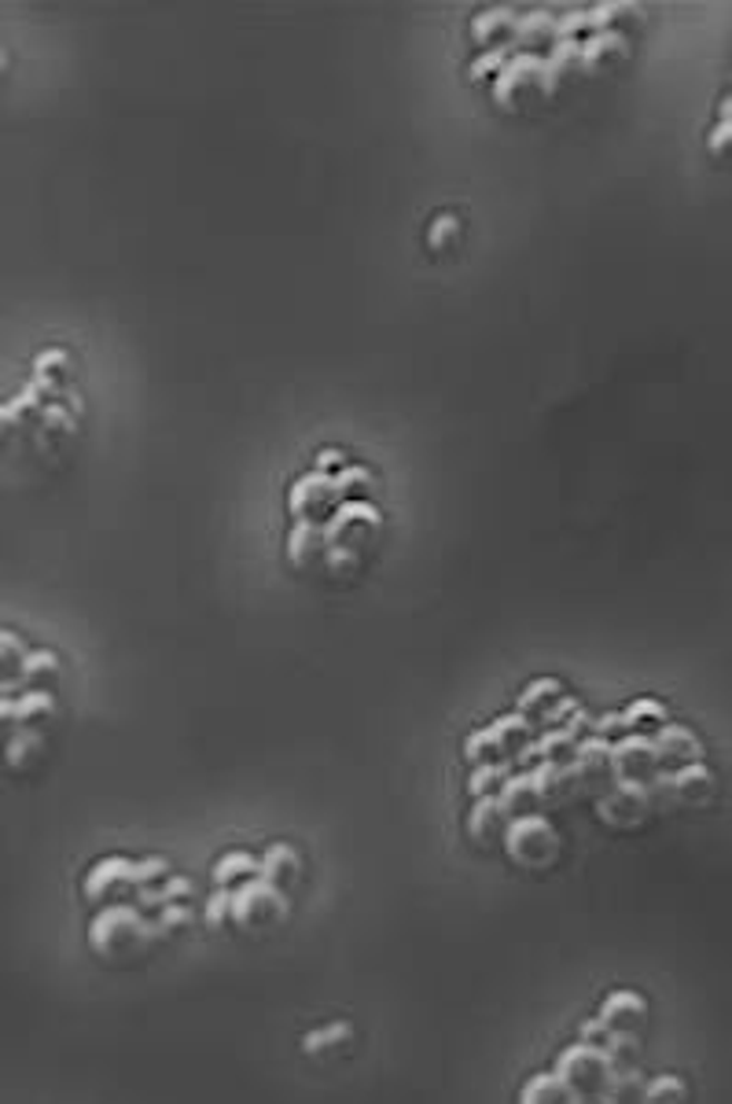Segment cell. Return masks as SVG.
<instances>
[{
	"label": "cell",
	"mask_w": 732,
	"mask_h": 1104,
	"mask_svg": "<svg viewBox=\"0 0 732 1104\" xmlns=\"http://www.w3.org/2000/svg\"><path fill=\"white\" fill-rule=\"evenodd\" d=\"M159 924L148 920L137 906H107L96 914L89 928V943L100 957H126L159 939Z\"/></svg>",
	"instance_id": "cell-1"
},
{
	"label": "cell",
	"mask_w": 732,
	"mask_h": 1104,
	"mask_svg": "<svg viewBox=\"0 0 732 1104\" xmlns=\"http://www.w3.org/2000/svg\"><path fill=\"white\" fill-rule=\"evenodd\" d=\"M501 847L520 869H552L563 855V836L545 814H520L504 828Z\"/></svg>",
	"instance_id": "cell-2"
},
{
	"label": "cell",
	"mask_w": 732,
	"mask_h": 1104,
	"mask_svg": "<svg viewBox=\"0 0 732 1104\" xmlns=\"http://www.w3.org/2000/svg\"><path fill=\"white\" fill-rule=\"evenodd\" d=\"M563 1083L571 1086V1094L578 1097L582 1104H600V1094H604L611 1072L615 1064L607 1061V1053L593 1046V1042H574L556 1057V1067H552Z\"/></svg>",
	"instance_id": "cell-3"
},
{
	"label": "cell",
	"mask_w": 732,
	"mask_h": 1104,
	"mask_svg": "<svg viewBox=\"0 0 732 1104\" xmlns=\"http://www.w3.org/2000/svg\"><path fill=\"white\" fill-rule=\"evenodd\" d=\"M166 876H170V861L166 858H144V861L103 858L86 876V898L100 903V898H111L122 887H144L151 880H166Z\"/></svg>",
	"instance_id": "cell-4"
},
{
	"label": "cell",
	"mask_w": 732,
	"mask_h": 1104,
	"mask_svg": "<svg viewBox=\"0 0 732 1104\" xmlns=\"http://www.w3.org/2000/svg\"><path fill=\"white\" fill-rule=\"evenodd\" d=\"M655 796V810L666 807H706L714 796V773L706 770L703 762H689V766H674V770H659L652 781H647Z\"/></svg>",
	"instance_id": "cell-5"
},
{
	"label": "cell",
	"mask_w": 732,
	"mask_h": 1104,
	"mask_svg": "<svg viewBox=\"0 0 732 1104\" xmlns=\"http://www.w3.org/2000/svg\"><path fill=\"white\" fill-rule=\"evenodd\" d=\"M287 917V898L280 887H273L266 880H247L233 887L229 898V920L244 931H266L276 928Z\"/></svg>",
	"instance_id": "cell-6"
},
{
	"label": "cell",
	"mask_w": 732,
	"mask_h": 1104,
	"mask_svg": "<svg viewBox=\"0 0 732 1104\" xmlns=\"http://www.w3.org/2000/svg\"><path fill=\"white\" fill-rule=\"evenodd\" d=\"M652 814H655V796L641 781H615L596 799V818L611 828H637Z\"/></svg>",
	"instance_id": "cell-7"
},
{
	"label": "cell",
	"mask_w": 732,
	"mask_h": 1104,
	"mask_svg": "<svg viewBox=\"0 0 732 1104\" xmlns=\"http://www.w3.org/2000/svg\"><path fill=\"white\" fill-rule=\"evenodd\" d=\"M531 743V722H526L523 714H508V718H497L494 726L483 729V733H475V737H467L464 743V755H467V762H486V755H512V759H520V751Z\"/></svg>",
	"instance_id": "cell-8"
},
{
	"label": "cell",
	"mask_w": 732,
	"mask_h": 1104,
	"mask_svg": "<svg viewBox=\"0 0 732 1104\" xmlns=\"http://www.w3.org/2000/svg\"><path fill=\"white\" fill-rule=\"evenodd\" d=\"M659 770H663V762H659L655 743L647 733H630L619 743H611V773H615V781L647 785Z\"/></svg>",
	"instance_id": "cell-9"
},
{
	"label": "cell",
	"mask_w": 732,
	"mask_h": 1104,
	"mask_svg": "<svg viewBox=\"0 0 732 1104\" xmlns=\"http://www.w3.org/2000/svg\"><path fill=\"white\" fill-rule=\"evenodd\" d=\"M571 762H574V770H578L582 796L600 799L611 785H615V773H611V743L604 737H590V740L574 743Z\"/></svg>",
	"instance_id": "cell-10"
},
{
	"label": "cell",
	"mask_w": 732,
	"mask_h": 1104,
	"mask_svg": "<svg viewBox=\"0 0 732 1104\" xmlns=\"http://www.w3.org/2000/svg\"><path fill=\"white\" fill-rule=\"evenodd\" d=\"M600 1019H604L607 1031H626V1035H641L644 1019H647V1002L637 990H611L604 1005H600Z\"/></svg>",
	"instance_id": "cell-11"
},
{
	"label": "cell",
	"mask_w": 732,
	"mask_h": 1104,
	"mask_svg": "<svg viewBox=\"0 0 732 1104\" xmlns=\"http://www.w3.org/2000/svg\"><path fill=\"white\" fill-rule=\"evenodd\" d=\"M508 810L501 807L497 796H483L467 814V836H472L475 847L483 850H497L504 839V828H508Z\"/></svg>",
	"instance_id": "cell-12"
},
{
	"label": "cell",
	"mask_w": 732,
	"mask_h": 1104,
	"mask_svg": "<svg viewBox=\"0 0 732 1104\" xmlns=\"http://www.w3.org/2000/svg\"><path fill=\"white\" fill-rule=\"evenodd\" d=\"M652 743H655V755H659V762H663V770L666 766L674 770V766L700 762V755H703V743L695 740V733L685 726H663L652 737Z\"/></svg>",
	"instance_id": "cell-13"
},
{
	"label": "cell",
	"mask_w": 732,
	"mask_h": 1104,
	"mask_svg": "<svg viewBox=\"0 0 732 1104\" xmlns=\"http://www.w3.org/2000/svg\"><path fill=\"white\" fill-rule=\"evenodd\" d=\"M520 1104H582V1101L571 1094V1086L556 1072H542L523 1083Z\"/></svg>",
	"instance_id": "cell-14"
},
{
	"label": "cell",
	"mask_w": 732,
	"mask_h": 1104,
	"mask_svg": "<svg viewBox=\"0 0 732 1104\" xmlns=\"http://www.w3.org/2000/svg\"><path fill=\"white\" fill-rule=\"evenodd\" d=\"M644 1086L647 1075L641 1067H615L600 1094V1104H644Z\"/></svg>",
	"instance_id": "cell-15"
},
{
	"label": "cell",
	"mask_w": 732,
	"mask_h": 1104,
	"mask_svg": "<svg viewBox=\"0 0 732 1104\" xmlns=\"http://www.w3.org/2000/svg\"><path fill=\"white\" fill-rule=\"evenodd\" d=\"M497 802L508 810V818H520V814H542V796L531 781V773H520V777H508L497 791Z\"/></svg>",
	"instance_id": "cell-16"
},
{
	"label": "cell",
	"mask_w": 732,
	"mask_h": 1104,
	"mask_svg": "<svg viewBox=\"0 0 732 1104\" xmlns=\"http://www.w3.org/2000/svg\"><path fill=\"white\" fill-rule=\"evenodd\" d=\"M291 876H298V850L295 847L276 844L258 858V880H266V884L280 887L284 891V884L291 880Z\"/></svg>",
	"instance_id": "cell-17"
},
{
	"label": "cell",
	"mask_w": 732,
	"mask_h": 1104,
	"mask_svg": "<svg viewBox=\"0 0 732 1104\" xmlns=\"http://www.w3.org/2000/svg\"><path fill=\"white\" fill-rule=\"evenodd\" d=\"M258 876V858H250L247 850H229L218 866H214V884L218 887H239Z\"/></svg>",
	"instance_id": "cell-18"
},
{
	"label": "cell",
	"mask_w": 732,
	"mask_h": 1104,
	"mask_svg": "<svg viewBox=\"0 0 732 1104\" xmlns=\"http://www.w3.org/2000/svg\"><path fill=\"white\" fill-rule=\"evenodd\" d=\"M600 1049L607 1053V1061L615 1064V1067H637L641 1064V1035H626V1031H607L604 1042H600Z\"/></svg>",
	"instance_id": "cell-19"
},
{
	"label": "cell",
	"mask_w": 732,
	"mask_h": 1104,
	"mask_svg": "<svg viewBox=\"0 0 732 1104\" xmlns=\"http://www.w3.org/2000/svg\"><path fill=\"white\" fill-rule=\"evenodd\" d=\"M508 781V762H478L472 777H467V791H472L475 799H483V796H497L501 785Z\"/></svg>",
	"instance_id": "cell-20"
},
{
	"label": "cell",
	"mask_w": 732,
	"mask_h": 1104,
	"mask_svg": "<svg viewBox=\"0 0 732 1104\" xmlns=\"http://www.w3.org/2000/svg\"><path fill=\"white\" fill-rule=\"evenodd\" d=\"M350 1038H354V1027L343 1024V1019H335V1024H328V1027L309 1031V1035L303 1038V1049L309 1053V1057H320V1053H328L335 1046H346Z\"/></svg>",
	"instance_id": "cell-21"
},
{
	"label": "cell",
	"mask_w": 732,
	"mask_h": 1104,
	"mask_svg": "<svg viewBox=\"0 0 732 1104\" xmlns=\"http://www.w3.org/2000/svg\"><path fill=\"white\" fill-rule=\"evenodd\" d=\"M689 1083L681 1075H655L644 1086V1104H685Z\"/></svg>",
	"instance_id": "cell-22"
},
{
	"label": "cell",
	"mask_w": 732,
	"mask_h": 1104,
	"mask_svg": "<svg viewBox=\"0 0 732 1104\" xmlns=\"http://www.w3.org/2000/svg\"><path fill=\"white\" fill-rule=\"evenodd\" d=\"M41 748H44L41 733H33V729H22V733H19L16 740L8 743L4 759H8L11 766H16V770H27V766H30V762H33V759H38V755H41Z\"/></svg>",
	"instance_id": "cell-23"
},
{
	"label": "cell",
	"mask_w": 732,
	"mask_h": 1104,
	"mask_svg": "<svg viewBox=\"0 0 732 1104\" xmlns=\"http://www.w3.org/2000/svg\"><path fill=\"white\" fill-rule=\"evenodd\" d=\"M611 52H626V38H622V33H615V30H600L596 38L578 45V59H582L585 67L596 63L600 56H611Z\"/></svg>",
	"instance_id": "cell-24"
},
{
	"label": "cell",
	"mask_w": 732,
	"mask_h": 1104,
	"mask_svg": "<svg viewBox=\"0 0 732 1104\" xmlns=\"http://www.w3.org/2000/svg\"><path fill=\"white\" fill-rule=\"evenodd\" d=\"M644 722H666L663 703H655V700H637L626 714H619V729H626V733H637V729H641Z\"/></svg>",
	"instance_id": "cell-25"
},
{
	"label": "cell",
	"mask_w": 732,
	"mask_h": 1104,
	"mask_svg": "<svg viewBox=\"0 0 732 1104\" xmlns=\"http://www.w3.org/2000/svg\"><path fill=\"white\" fill-rule=\"evenodd\" d=\"M515 33H520L523 41L556 38V19H552L548 11H531V16H526V19L515 22Z\"/></svg>",
	"instance_id": "cell-26"
},
{
	"label": "cell",
	"mask_w": 732,
	"mask_h": 1104,
	"mask_svg": "<svg viewBox=\"0 0 732 1104\" xmlns=\"http://www.w3.org/2000/svg\"><path fill=\"white\" fill-rule=\"evenodd\" d=\"M560 681H552V678H542V681H534V686H526L523 692V700H520V714L526 711H537L545 700H560Z\"/></svg>",
	"instance_id": "cell-27"
},
{
	"label": "cell",
	"mask_w": 732,
	"mask_h": 1104,
	"mask_svg": "<svg viewBox=\"0 0 732 1104\" xmlns=\"http://www.w3.org/2000/svg\"><path fill=\"white\" fill-rule=\"evenodd\" d=\"M155 924H159V931H162V935H170V931H177V928H185V924H191V909H188V903H170V906H162V909H159V920H155Z\"/></svg>",
	"instance_id": "cell-28"
},
{
	"label": "cell",
	"mask_w": 732,
	"mask_h": 1104,
	"mask_svg": "<svg viewBox=\"0 0 732 1104\" xmlns=\"http://www.w3.org/2000/svg\"><path fill=\"white\" fill-rule=\"evenodd\" d=\"M229 898H233V887H218L210 898H207V924L210 928H221L229 920Z\"/></svg>",
	"instance_id": "cell-29"
},
{
	"label": "cell",
	"mask_w": 732,
	"mask_h": 1104,
	"mask_svg": "<svg viewBox=\"0 0 732 1104\" xmlns=\"http://www.w3.org/2000/svg\"><path fill=\"white\" fill-rule=\"evenodd\" d=\"M457 233H461V221L457 218H453V214H442V218H435V225H431V247H446L449 244V239H457Z\"/></svg>",
	"instance_id": "cell-30"
},
{
	"label": "cell",
	"mask_w": 732,
	"mask_h": 1104,
	"mask_svg": "<svg viewBox=\"0 0 732 1104\" xmlns=\"http://www.w3.org/2000/svg\"><path fill=\"white\" fill-rule=\"evenodd\" d=\"M494 27H515V16H512V11L508 8H501V11H486V16L483 19H475V38L478 41H486L489 38V30H494Z\"/></svg>",
	"instance_id": "cell-31"
},
{
	"label": "cell",
	"mask_w": 732,
	"mask_h": 1104,
	"mask_svg": "<svg viewBox=\"0 0 732 1104\" xmlns=\"http://www.w3.org/2000/svg\"><path fill=\"white\" fill-rule=\"evenodd\" d=\"M159 895H162V906H170V903H185V898L191 895V880L188 876H166L162 887H159Z\"/></svg>",
	"instance_id": "cell-32"
},
{
	"label": "cell",
	"mask_w": 732,
	"mask_h": 1104,
	"mask_svg": "<svg viewBox=\"0 0 732 1104\" xmlns=\"http://www.w3.org/2000/svg\"><path fill=\"white\" fill-rule=\"evenodd\" d=\"M578 1035H582V1042H593V1046H600V1042H604V1035H607V1027H604V1019L593 1016V1019H585V1024L578 1027Z\"/></svg>",
	"instance_id": "cell-33"
},
{
	"label": "cell",
	"mask_w": 732,
	"mask_h": 1104,
	"mask_svg": "<svg viewBox=\"0 0 732 1104\" xmlns=\"http://www.w3.org/2000/svg\"><path fill=\"white\" fill-rule=\"evenodd\" d=\"M501 70L504 67V52H501V48H497V52H489V56H483V59H478V63L472 67V78H478V75H486V70Z\"/></svg>",
	"instance_id": "cell-34"
}]
</instances>
